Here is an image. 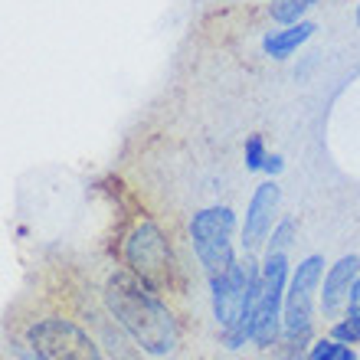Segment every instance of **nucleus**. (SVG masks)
Masks as SVG:
<instances>
[{
    "label": "nucleus",
    "mask_w": 360,
    "mask_h": 360,
    "mask_svg": "<svg viewBox=\"0 0 360 360\" xmlns=\"http://www.w3.org/2000/svg\"><path fill=\"white\" fill-rule=\"evenodd\" d=\"M105 311L122 328L138 351L148 357H171L180 344V324L174 318L171 304L154 292L148 282H141L128 266L115 269L102 285Z\"/></svg>",
    "instance_id": "1"
},
{
    "label": "nucleus",
    "mask_w": 360,
    "mask_h": 360,
    "mask_svg": "<svg viewBox=\"0 0 360 360\" xmlns=\"http://www.w3.org/2000/svg\"><path fill=\"white\" fill-rule=\"evenodd\" d=\"M207 282L219 341L226 351H243L246 344H252V308H256L259 282H262V262H256L252 252H246L226 272L213 275Z\"/></svg>",
    "instance_id": "2"
},
{
    "label": "nucleus",
    "mask_w": 360,
    "mask_h": 360,
    "mask_svg": "<svg viewBox=\"0 0 360 360\" xmlns=\"http://www.w3.org/2000/svg\"><path fill=\"white\" fill-rule=\"evenodd\" d=\"M17 354L20 360H105L92 334L72 318L59 314L30 321Z\"/></svg>",
    "instance_id": "3"
},
{
    "label": "nucleus",
    "mask_w": 360,
    "mask_h": 360,
    "mask_svg": "<svg viewBox=\"0 0 360 360\" xmlns=\"http://www.w3.org/2000/svg\"><path fill=\"white\" fill-rule=\"evenodd\" d=\"M122 262L154 292H171L177 278V262L171 252V239L154 219H138L122 243Z\"/></svg>",
    "instance_id": "4"
},
{
    "label": "nucleus",
    "mask_w": 360,
    "mask_h": 360,
    "mask_svg": "<svg viewBox=\"0 0 360 360\" xmlns=\"http://www.w3.org/2000/svg\"><path fill=\"white\" fill-rule=\"evenodd\" d=\"M292 278L288 252H266L262 259V282H259L256 308H252V344L256 347H275L285 328V292Z\"/></svg>",
    "instance_id": "5"
},
{
    "label": "nucleus",
    "mask_w": 360,
    "mask_h": 360,
    "mask_svg": "<svg viewBox=\"0 0 360 360\" xmlns=\"http://www.w3.org/2000/svg\"><path fill=\"white\" fill-rule=\"evenodd\" d=\"M190 249L197 256L200 269L207 278L226 272L236 262V249H233V233H236V213L229 207H207L193 213L190 219Z\"/></svg>",
    "instance_id": "6"
},
{
    "label": "nucleus",
    "mask_w": 360,
    "mask_h": 360,
    "mask_svg": "<svg viewBox=\"0 0 360 360\" xmlns=\"http://www.w3.org/2000/svg\"><path fill=\"white\" fill-rule=\"evenodd\" d=\"M324 256L311 252L292 269L288 292H285V328L282 338L288 344H298L311 334L314 308L321 302V282H324Z\"/></svg>",
    "instance_id": "7"
},
{
    "label": "nucleus",
    "mask_w": 360,
    "mask_h": 360,
    "mask_svg": "<svg viewBox=\"0 0 360 360\" xmlns=\"http://www.w3.org/2000/svg\"><path fill=\"white\" fill-rule=\"evenodd\" d=\"M278 203H282V187L278 180L269 177L262 180L252 197H249V207H246V219H243V249L246 252H259V249L269 243V233L272 226L278 223Z\"/></svg>",
    "instance_id": "8"
},
{
    "label": "nucleus",
    "mask_w": 360,
    "mask_h": 360,
    "mask_svg": "<svg viewBox=\"0 0 360 360\" xmlns=\"http://www.w3.org/2000/svg\"><path fill=\"white\" fill-rule=\"evenodd\" d=\"M357 275H360V259L354 256V252L351 256H341L334 266H328L324 282H321V302H318V308H321L328 318L347 311L351 292H354V285H357Z\"/></svg>",
    "instance_id": "9"
},
{
    "label": "nucleus",
    "mask_w": 360,
    "mask_h": 360,
    "mask_svg": "<svg viewBox=\"0 0 360 360\" xmlns=\"http://www.w3.org/2000/svg\"><path fill=\"white\" fill-rule=\"evenodd\" d=\"M314 30H318V23H311V20H298L292 27L272 30V33L262 39V53L272 59H288L292 53H298V49L314 37Z\"/></svg>",
    "instance_id": "10"
},
{
    "label": "nucleus",
    "mask_w": 360,
    "mask_h": 360,
    "mask_svg": "<svg viewBox=\"0 0 360 360\" xmlns=\"http://www.w3.org/2000/svg\"><path fill=\"white\" fill-rule=\"evenodd\" d=\"M304 360H357V351H354V344H344L338 338H318L308 347Z\"/></svg>",
    "instance_id": "11"
},
{
    "label": "nucleus",
    "mask_w": 360,
    "mask_h": 360,
    "mask_svg": "<svg viewBox=\"0 0 360 360\" xmlns=\"http://www.w3.org/2000/svg\"><path fill=\"white\" fill-rule=\"evenodd\" d=\"M314 4H318V0H272L269 13H272L275 23H282V27H292V23L304 20V13H308Z\"/></svg>",
    "instance_id": "12"
},
{
    "label": "nucleus",
    "mask_w": 360,
    "mask_h": 360,
    "mask_svg": "<svg viewBox=\"0 0 360 360\" xmlns=\"http://www.w3.org/2000/svg\"><path fill=\"white\" fill-rule=\"evenodd\" d=\"M331 338L344 344H360V304H347L341 321L331 324Z\"/></svg>",
    "instance_id": "13"
},
{
    "label": "nucleus",
    "mask_w": 360,
    "mask_h": 360,
    "mask_svg": "<svg viewBox=\"0 0 360 360\" xmlns=\"http://www.w3.org/2000/svg\"><path fill=\"white\" fill-rule=\"evenodd\" d=\"M295 243V219L285 217L278 219L269 233V243H266V252H288V246Z\"/></svg>",
    "instance_id": "14"
},
{
    "label": "nucleus",
    "mask_w": 360,
    "mask_h": 360,
    "mask_svg": "<svg viewBox=\"0 0 360 360\" xmlns=\"http://www.w3.org/2000/svg\"><path fill=\"white\" fill-rule=\"evenodd\" d=\"M266 161H269L266 138H262V134H249L246 138V171H252V174L266 171Z\"/></svg>",
    "instance_id": "15"
},
{
    "label": "nucleus",
    "mask_w": 360,
    "mask_h": 360,
    "mask_svg": "<svg viewBox=\"0 0 360 360\" xmlns=\"http://www.w3.org/2000/svg\"><path fill=\"white\" fill-rule=\"evenodd\" d=\"M282 171H285V158H282V154H269L266 174H269V177H278Z\"/></svg>",
    "instance_id": "16"
},
{
    "label": "nucleus",
    "mask_w": 360,
    "mask_h": 360,
    "mask_svg": "<svg viewBox=\"0 0 360 360\" xmlns=\"http://www.w3.org/2000/svg\"><path fill=\"white\" fill-rule=\"evenodd\" d=\"M351 304H360V275H357V285H354V292H351Z\"/></svg>",
    "instance_id": "17"
},
{
    "label": "nucleus",
    "mask_w": 360,
    "mask_h": 360,
    "mask_svg": "<svg viewBox=\"0 0 360 360\" xmlns=\"http://www.w3.org/2000/svg\"><path fill=\"white\" fill-rule=\"evenodd\" d=\"M354 20H357V27H360V4H357V10H354Z\"/></svg>",
    "instance_id": "18"
}]
</instances>
